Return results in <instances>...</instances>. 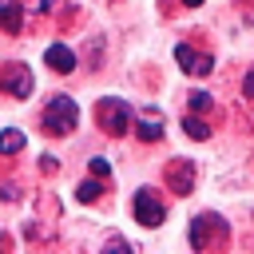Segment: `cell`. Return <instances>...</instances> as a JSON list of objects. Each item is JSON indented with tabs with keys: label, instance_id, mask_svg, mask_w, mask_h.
Returning <instances> with one entry per match:
<instances>
[{
	"label": "cell",
	"instance_id": "5bb4252c",
	"mask_svg": "<svg viewBox=\"0 0 254 254\" xmlns=\"http://www.w3.org/2000/svg\"><path fill=\"white\" fill-rule=\"evenodd\" d=\"M87 171H91L95 179H107V175H111V167H107L103 155H91V159H87Z\"/></svg>",
	"mask_w": 254,
	"mask_h": 254
},
{
	"label": "cell",
	"instance_id": "277c9868",
	"mask_svg": "<svg viewBox=\"0 0 254 254\" xmlns=\"http://www.w3.org/2000/svg\"><path fill=\"white\" fill-rule=\"evenodd\" d=\"M0 91H8L16 99H28L32 95V71L24 64H4L0 67Z\"/></svg>",
	"mask_w": 254,
	"mask_h": 254
},
{
	"label": "cell",
	"instance_id": "4fadbf2b",
	"mask_svg": "<svg viewBox=\"0 0 254 254\" xmlns=\"http://www.w3.org/2000/svg\"><path fill=\"white\" fill-rule=\"evenodd\" d=\"M139 139H143V143H155V139H163V123H155V119H143V123H139Z\"/></svg>",
	"mask_w": 254,
	"mask_h": 254
},
{
	"label": "cell",
	"instance_id": "7a4b0ae2",
	"mask_svg": "<svg viewBox=\"0 0 254 254\" xmlns=\"http://www.w3.org/2000/svg\"><path fill=\"white\" fill-rule=\"evenodd\" d=\"M95 119H99V127H103L107 135H123V131L131 127V103L119 99V95H103V99L95 103Z\"/></svg>",
	"mask_w": 254,
	"mask_h": 254
},
{
	"label": "cell",
	"instance_id": "3957f363",
	"mask_svg": "<svg viewBox=\"0 0 254 254\" xmlns=\"http://www.w3.org/2000/svg\"><path fill=\"white\" fill-rule=\"evenodd\" d=\"M131 210H135V222H143V226H159L163 222V202H159V194L151 190V187H143V190H135V202H131Z\"/></svg>",
	"mask_w": 254,
	"mask_h": 254
},
{
	"label": "cell",
	"instance_id": "30bf717a",
	"mask_svg": "<svg viewBox=\"0 0 254 254\" xmlns=\"http://www.w3.org/2000/svg\"><path fill=\"white\" fill-rule=\"evenodd\" d=\"M24 151V131H0V155Z\"/></svg>",
	"mask_w": 254,
	"mask_h": 254
},
{
	"label": "cell",
	"instance_id": "9a60e30c",
	"mask_svg": "<svg viewBox=\"0 0 254 254\" xmlns=\"http://www.w3.org/2000/svg\"><path fill=\"white\" fill-rule=\"evenodd\" d=\"M190 107L194 111H210V95L206 91H190Z\"/></svg>",
	"mask_w": 254,
	"mask_h": 254
},
{
	"label": "cell",
	"instance_id": "d6986e66",
	"mask_svg": "<svg viewBox=\"0 0 254 254\" xmlns=\"http://www.w3.org/2000/svg\"><path fill=\"white\" fill-rule=\"evenodd\" d=\"M4 246H8V238H4V234H0V250H4Z\"/></svg>",
	"mask_w": 254,
	"mask_h": 254
},
{
	"label": "cell",
	"instance_id": "7c38bea8",
	"mask_svg": "<svg viewBox=\"0 0 254 254\" xmlns=\"http://www.w3.org/2000/svg\"><path fill=\"white\" fill-rule=\"evenodd\" d=\"M183 131H187L190 139H210V127H206L202 119H194V115H187V119H183Z\"/></svg>",
	"mask_w": 254,
	"mask_h": 254
},
{
	"label": "cell",
	"instance_id": "ba28073f",
	"mask_svg": "<svg viewBox=\"0 0 254 254\" xmlns=\"http://www.w3.org/2000/svg\"><path fill=\"white\" fill-rule=\"evenodd\" d=\"M44 64H48L52 71H64V75H67V71L75 67V52H71L67 44H52V48L44 52Z\"/></svg>",
	"mask_w": 254,
	"mask_h": 254
},
{
	"label": "cell",
	"instance_id": "8992f818",
	"mask_svg": "<svg viewBox=\"0 0 254 254\" xmlns=\"http://www.w3.org/2000/svg\"><path fill=\"white\" fill-rule=\"evenodd\" d=\"M175 60H179V67L190 71V75H210V67H214V60H210L206 52L190 48V44H179V48H175Z\"/></svg>",
	"mask_w": 254,
	"mask_h": 254
},
{
	"label": "cell",
	"instance_id": "52a82bcc",
	"mask_svg": "<svg viewBox=\"0 0 254 254\" xmlns=\"http://www.w3.org/2000/svg\"><path fill=\"white\" fill-rule=\"evenodd\" d=\"M190 183H194V167H190V159H175V163L167 167V187H171L175 194H187Z\"/></svg>",
	"mask_w": 254,
	"mask_h": 254
},
{
	"label": "cell",
	"instance_id": "ac0fdd59",
	"mask_svg": "<svg viewBox=\"0 0 254 254\" xmlns=\"http://www.w3.org/2000/svg\"><path fill=\"white\" fill-rule=\"evenodd\" d=\"M183 4H190V8H198V4H202V0H183Z\"/></svg>",
	"mask_w": 254,
	"mask_h": 254
},
{
	"label": "cell",
	"instance_id": "9c48e42d",
	"mask_svg": "<svg viewBox=\"0 0 254 254\" xmlns=\"http://www.w3.org/2000/svg\"><path fill=\"white\" fill-rule=\"evenodd\" d=\"M0 32H8V36L24 32V4H20V0H8V4L0 8Z\"/></svg>",
	"mask_w": 254,
	"mask_h": 254
},
{
	"label": "cell",
	"instance_id": "6da1fadb",
	"mask_svg": "<svg viewBox=\"0 0 254 254\" xmlns=\"http://www.w3.org/2000/svg\"><path fill=\"white\" fill-rule=\"evenodd\" d=\"M75 119H79V107H75V99H71V95H56V99L44 107V115H40V127H44L48 135H67V131H75Z\"/></svg>",
	"mask_w": 254,
	"mask_h": 254
},
{
	"label": "cell",
	"instance_id": "8fae6325",
	"mask_svg": "<svg viewBox=\"0 0 254 254\" xmlns=\"http://www.w3.org/2000/svg\"><path fill=\"white\" fill-rule=\"evenodd\" d=\"M99 194H103V183H95V179H87V183L75 187V198H79V202H95Z\"/></svg>",
	"mask_w": 254,
	"mask_h": 254
},
{
	"label": "cell",
	"instance_id": "e0dca14e",
	"mask_svg": "<svg viewBox=\"0 0 254 254\" xmlns=\"http://www.w3.org/2000/svg\"><path fill=\"white\" fill-rule=\"evenodd\" d=\"M24 4V12H44V0H20Z\"/></svg>",
	"mask_w": 254,
	"mask_h": 254
},
{
	"label": "cell",
	"instance_id": "5b68a950",
	"mask_svg": "<svg viewBox=\"0 0 254 254\" xmlns=\"http://www.w3.org/2000/svg\"><path fill=\"white\" fill-rule=\"evenodd\" d=\"M210 234H226V226H222L218 214H198V218L190 222V230H187V238H190L194 250H206V246H210Z\"/></svg>",
	"mask_w": 254,
	"mask_h": 254
},
{
	"label": "cell",
	"instance_id": "2e32d148",
	"mask_svg": "<svg viewBox=\"0 0 254 254\" xmlns=\"http://www.w3.org/2000/svg\"><path fill=\"white\" fill-rule=\"evenodd\" d=\"M242 95L254 99V71H246V79H242Z\"/></svg>",
	"mask_w": 254,
	"mask_h": 254
}]
</instances>
